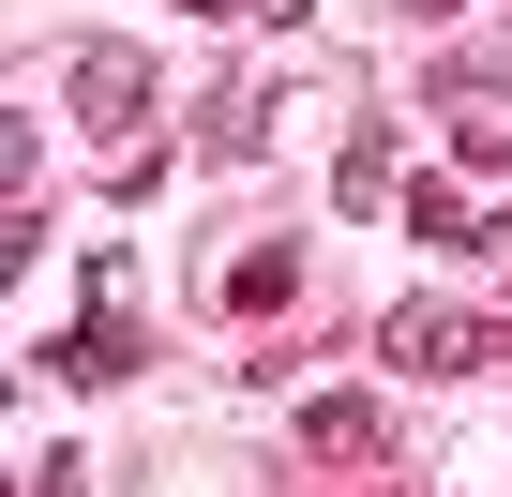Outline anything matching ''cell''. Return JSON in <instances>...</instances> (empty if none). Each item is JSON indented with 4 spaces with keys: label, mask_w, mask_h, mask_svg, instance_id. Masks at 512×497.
Listing matches in <instances>:
<instances>
[{
    "label": "cell",
    "mask_w": 512,
    "mask_h": 497,
    "mask_svg": "<svg viewBox=\"0 0 512 497\" xmlns=\"http://www.w3.org/2000/svg\"><path fill=\"white\" fill-rule=\"evenodd\" d=\"M332 196H347V211H377V196H407V166H392V136H377V121L347 136V166H332Z\"/></svg>",
    "instance_id": "cell-7"
},
{
    "label": "cell",
    "mask_w": 512,
    "mask_h": 497,
    "mask_svg": "<svg viewBox=\"0 0 512 497\" xmlns=\"http://www.w3.org/2000/svg\"><path fill=\"white\" fill-rule=\"evenodd\" d=\"M0 497H16V467H0Z\"/></svg>",
    "instance_id": "cell-14"
},
{
    "label": "cell",
    "mask_w": 512,
    "mask_h": 497,
    "mask_svg": "<svg viewBox=\"0 0 512 497\" xmlns=\"http://www.w3.org/2000/svg\"><path fill=\"white\" fill-rule=\"evenodd\" d=\"M452 151H467L482 181H512V121H452Z\"/></svg>",
    "instance_id": "cell-9"
},
{
    "label": "cell",
    "mask_w": 512,
    "mask_h": 497,
    "mask_svg": "<svg viewBox=\"0 0 512 497\" xmlns=\"http://www.w3.org/2000/svg\"><path fill=\"white\" fill-rule=\"evenodd\" d=\"M31 181H46V136H31L16 106H0V211H31Z\"/></svg>",
    "instance_id": "cell-8"
},
{
    "label": "cell",
    "mask_w": 512,
    "mask_h": 497,
    "mask_svg": "<svg viewBox=\"0 0 512 497\" xmlns=\"http://www.w3.org/2000/svg\"><path fill=\"white\" fill-rule=\"evenodd\" d=\"M46 362H61V392H106V377H136V317H121V287H106V272H91V317H76Z\"/></svg>",
    "instance_id": "cell-4"
},
{
    "label": "cell",
    "mask_w": 512,
    "mask_h": 497,
    "mask_svg": "<svg viewBox=\"0 0 512 497\" xmlns=\"http://www.w3.org/2000/svg\"><path fill=\"white\" fill-rule=\"evenodd\" d=\"M407 241H437V257H467V241H497V226L467 211V181H437V166H422V181H407Z\"/></svg>",
    "instance_id": "cell-5"
},
{
    "label": "cell",
    "mask_w": 512,
    "mask_h": 497,
    "mask_svg": "<svg viewBox=\"0 0 512 497\" xmlns=\"http://www.w3.org/2000/svg\"><path fill=\"white\" fill-rule=\"evenodd\" d=\"M76 121L121 136V151H151V136H136V121H151V61H136V46H76Z\"/></svg>",
    "instance_id": "cell-2"
},
{
    "label": "cell",
    "mask_w": 512,
    "mask_h": 497,
    "mask_svg": "<svg viewBox=\"0 0 512 497\" xmlns=\"http://www.w3.org/2000/svg\"><path fill=\"white\" fill-rule=\"evenodd\" d=\"M226 302H241V317H287V302H302V241H256V257L226 272Z\"/></svg>",
    "instance_id": "cell-6"
},
{
    "label": "cell",
    "mask_w": 512,
    "mask_h": 497,
    "mask_svg": "<svg viewBox=\"0 0 512 497\" xmlns=\"http://www.w3.org/2000/svg\"><path fill=\"white\" fill-rule=\"evenodd\" d=\"M181 16H256V0H181Z\"/></svg>",
    "instance_id": "cell-12"
},
{
    "label": "cell",
    "mask_w": 512,
    "mask_h": 497,
    "mask_svg": "<svg viewBox=\"0 0 512 497\" xmlns=\"http://www.w3.org/2000/svg\"><path fill=\"white\" fill-rule=\"evenodd\" d=\"M256 16H272V31H287V16H317V0H256Z\"/></svg>",
    "instance_id": "cell-11"
},
{
    "label": "cell",
    "mask_w": 512,
    "mask_h": 497,
    "mask_svg": "<svg viewBox=\"0 0 512 497\" xmlns=\"http://www.w3.org/2000/svg\"><path fill=\"white\" fill-rule=\"evenodd\" d=\"M377 362H392V377H467V362H497V332H482L467 302H392V317H377Z\"/></svg>",
    "instance_id": "cell-1"
},
{
    "label": "cell",
    "mask_w": 512,
    "mask_h": 497,
    "mask_svg": "<svg viewBox=\"0 0 512 497\" xmlns=\"http://www.w3.org/2000/svg\"><path fill=\"white\" fill-rule=\"evenodd\" d=\"M302 467H392V407L377 392H302Z\"/></svg>",
    "instance_id": "cell-3"
},
{
    "label": "cell",
    "mask_w": 512,
    "mask_h": 497,
    "mask_svg": "<svg viewBox=\"0 0 512 497\" xmlns=\"http://www.w3.org/2000/svg\"><path fill=\"white\" fill-rule=\"evenodd\" d=\"M407 16H422V31H437V16H467V0H407Z\"/></svg>",
    "instance_id": "cell-13"
},
{
    "label": "cell",
    "mask_w": 512,
    "mask_h": 497,
    "mask_svg": "<svg viewBox=\"0 0 512 497\" xmlns=\"http://www.w3.org/2000/svg\"><path fill=\"white\" fill-rule=\"evenodd\" d=\"M31 257H46V226H31V211H0V287H16Z\"/></svg>",
    "instance_id": "cell-10"
}]
</instances>
